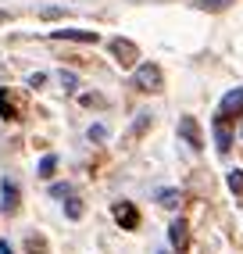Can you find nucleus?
<instances>
[{
  "label": "nucleus",
  "mask_w": 243,
  "mask_h": 254,
  "mask_svg": "<svg viewBox=\"0 0 243 254\" xmlns=\"http://www.w3.org/2000/svg\"><path fill=\"white\" fill-rule=\"evenodd\" d=\"M43 79H47V75H40V72H36V75H29V86H32V90L43 86Z\"/></svg>",
  "instance_id": "obj_22"
},
{
  "label": "nucleus",
  "mask_w": 243,
  "mask_h": 254,
  "mask_svg": "<svg viewBox=\"0 0 243 254\" xmlns=\"http://www.w3.org/2000/svg\"><path fill=\"white\" fill-rule=\"evenodd\" d=\"M64 211H68V218H75V222H79V218H82V200H79V197H68Z\"/></svg>",
  "instance_id": "obj_12"
},
{
  "label": "nucleus",
  "mask_w": 243,
  "mask_h": 254,
  "mask_svg": "<svg viewBox=\"0 0 243 254\" xmlns=\"http://www.w3.org/2000/svg\"><path fill=\"white\" fill-rule=\"evenodd\" d=\"M0 197H4V208H7V211L18 208V186H14V183H4V186H0Z\"/></svg>",
  "instance_id": "obj_8"
},
{
  "label": "nucleus",
  "mask_w": 243,
  "mask_h": 254,
  "mask_svg": "<svg viewBox=\"0 0 243 254\" xmlns=\"http://www.w3.org/2000/svg\"><path fill=\"white\" fill-rule=\"evenodd\" d=\"M115 218L122 222V229H136V226H140V211H136L129 200H118V204H115Z\"/></svg>",
  "instance_id": "obj_4"
},
{
  "label": "nucleus",
  "mask_w": 243,
  "mask_h": 254,
  "mask_svg": "<svg viewBox=\"0 0 243 254\" xmlns=\"http://www.w3.org/2000/svg\"><path fill=\"white\" fill-rule=\"evenodd\" d=\"M229 190L243 193V168H233V172H229Z\"/></svg>",
  "instance_id": "obj_14"
},
{
  "label": "nucleus",
  "mask_w": 243,
  "mask_h": 254,
  "mask_svg": "<svg viewBox=\"0 0 243 254\" xmlns=\"http://www.w3.org/2000/svg\"><path fill=\"white\" fill-rule=\"evenodd\" d=\"M111 54L118 58L122 68H132V64L140 61V47H136L132 40H115V43H111Z\"/></svg>",
  "instance_id": "obj_2"
},
{
  "label": "nucleus",
  "mask_w": 243,
  "mask_h": 254,
  "mask_svg": "<svg viewBox=\"0 0 243 254\" xmlns=\"http://www.w3.org/2000/svg\"><path fill=\"white\" fill-rule=\"evenodd\" d=\"M0 254H14V251H11V247H7L4 240H0Z\"/></svg>",
  "instance_id": "obj_23"
},
{
  "label": "nucleus",
  "mask_w": 243,
  "mask_h": 254,
  "mask_svg": "<svg viewBox=\"0 0 243 254\" xmlns=\"http://www.w3.org/2000/svg\"><path fill=\"white\" fill-rule=\"evenodd\" d=\"M61 86H64L68 93H72V90L79 86V79H75V72H61Z\"/></svg>",
  "instance_id": "obj_17"
},
{
  "label": "nucleus",
  "mask_w": 243,
  "mask_h": 254,
  "mask_svg": "<svg viewBox=\"0 0 243 254\" xmlns=\"http://www.w3.org/2000/svg\"><path fill=\"white\" fill-rule=\"evenodd\" d=\"M54 40H75V43H97L100 40V32H90V29H58V32H50Z\"/></svg>",
  "instance_id": "obj_5"
},
{
  "label": "nucleus",
  "mask_w": 243,
  "mask_h": 254,
  "mask_svg": "<svg viewBox=\"0 0 243 254\" xmlns=\"http://www.w3.org/2000/svg\"><path fill=\"white\" fill-rule=\"evenodd\" d=\"M82 104H86V108H104V97H93V93H86V97H82Z\"/></svg>",
  "instance_id": "obj_20"
},
{
  "label": "nucleus",
  "mask_w": 243,
  "mask_h": 254,
  "mask_svg": "<svg viewBox=\"0 0 243 254\" xmlns=\"http://www.w3.org/2000/svg\"><path fill=\"white\" fill-rule=\"evenodd\" d=\"M132 82H136L140 93H161L165 90V72L154 61H147V64H140V68L132 72Z\"/></svg>",
  "instance_id": "obj_1"
},
{
  "label": "nucleus",
  "mask_w": 243,
  "mask_h": 254,
  "mask_svg": "<svg viewBox=\"0 0 243 254\" xmlns=\"http://www.w3.org/2000/svg\"><path fill=\"white\" fill-rule=\"evenodd\" d=\"M0 115H4V118H14V115H18V111L11 108V100H7V93H4V90H0Z\"/></svg>",
  "instance_id": "obj_15"
},
{
  "label": "nucleus",
  "mask_w": 243,
  "mask_h": 254,
  "mask_svg": "<svg viewBox=\"0 0 243 254\" xmlns=\"http://www.w3.org/2000/svg\"><path fill=\"white\" fill-rule=\"evenodd\" d=\"M186 233H189V229H186V222H182V218H176V222L168 226V240L176 244V247H186V240H189Z\"/></svg>",
  "instance_id": "obj_7"
},
{
  "label": "nucleus",
  "mask_w": 243,
  "mask_h": 254,
  "mask_svg": "<svg viewBox=\"0 0 243 254\" xmlns=\"http://www.w3.org/2000/svg\"><path fill=\"white\" fill-rule=\"evenodd\" d=\"M90 140L104 143V140H108V126H90Z\"/></svg>",
  "instance_id": "obj_18"
},
{
  "label": "nucleus",
  "mask_w": 243,
  "mask_h": 254,
  "mask_svg": "<svg viewBox=\"0 0 243 254\" xmlns=\"http://www.w3.org/2000/svg\"><path fill=\"white\" fill-rule=\"evenodd\" d=\"M229 4H233V0H197L200 11H225Z\"/></svg>",
  "instance_id": "obj_11"
},
{
  "label": "nucleus",
  "mask_w": 243,
  "mask_h": 254,
  "mask_svg": "<svg viewBox=\"0 0 243 254\" xmlns=\"http://www.w3.org/2000/svg\"><path fill=\"white\" fill-rule=\"evenodd\" d=\"M54 168H58V158H54V154H47V158L40 161V176L50 179V176H54Z\"/></svg>",
  "instance_id": "obj_13"
},
{
  "label": "nucleus",
  "mask_w": 243,
  "mask_h": 254,
  "mask_svg": "<svg viewBox=\"0 0 243 254\" xmlns=\"http://www.w3.org/2000/svg\"><path fill=\"white\" fill-rule=\"evenodd\" d=\"M50 193H54V197H72V186H68V183L64 186H50Z\"/></svg>",
  "instance_id": "obj_21"
},
{
  "label": "nucleus",
  "mask_w": 243,
  "mask_h": 254,
  "mask_svg": "<svg viewBox=\"0 0 243 254\" xmlns=\"http://www.w3.org/2000/svg\"><path fill=\"white\" fill-rule=\"evenodd\" d=\"M147 126H150V115H136V126H132V132H136V136H143V132H147Z\"/></svg>",
  "instance_id": "obj_16"
},
{
  "label": "nucleus",
  "mask_w": 243,
  "mask_h": 254,
  "mask_svg": "<svg viewBox=\"0 0 243 254\" xmlns=\"http://www.w3.org/2000/svg\"><path fill=\"white\" fill-rule=\"evenodd\" d=\"M0 22H7V14H4V11H0Z\"/></svg>",
  "instance_id": "obj_24"
},
{
  "label": "nucleus",
  "mask_w": 243,
  "mask_h": 254,
  "mask_svg": "<svg viewBox=\"0 0 243 254\" xmlns=\"http://www.w3.org/2000/svg\"><path fill=\"white\" fill-rule=\"evenodd\" d=\"M158 200H161V208L172 211V208H179V204H182V193H179V190H161Z\"/></svg>",
  "instance_id": "obj_10"
},
{
  "label": "nucleus",
  "mask_w": 243,
  "mask_h": 254,
  "mask_svg": "<svg viewBox=\"0 0 243 254\" xmlns=\"http://www.w3.org/2000/svg\"><path fill=\"white\" fill-rule=\"evenodd\" d=\"M25 247H29V254H43V251H47V244L36 240V236H29V244H25Z\"/></svg>",
  "instance_id": "obj_19"
},
{
  "label": "nucleus",
  "mask_w": 243,
  "mask_h": 254,
  "mask_svg": "<svg viewBox=\"0 0 243 254\" xmlns=\"http://www.w3.org/2000/svg\"><path fill=\"white\" fill-rule=\"evenodd\" d=\"M179 136H182V143H186V147H193V150H200V147H204L200 126H197V118H189V115H182V118H179Z\"/></svg>",
  "instance_id": "obj_3"
},
{
  "label": "nucleus",
  "mask_w": 243,
  "mask_h": 254,
  "mask_svg": "<svg viewBox=\"0 0 243 254\" xmlns=\"http://www.w3.org/2000/svg\"><path fill=\"white\" fill-rule=\"evenodd\" d=\"M215 140H218V150H222V154L233 147V132H229V118H225V115L215 118Z\"/></svg>",
  "instance_id": "obj_6"
},
{
  "label": "nucleus",
  "mask_w": 243,
  "mask_h": 254,
  "mask_svg": "<svg viewBox=\"0 0 243 254\" xmlns=\"http://www.w3.org/2000/svg\"><path fill=\"white\" fill-rule=\"evenodd\" d=\"M229 111H243V90H233L222 100V115H229Z\"/></svg>",
  "instance_id": "obj_9"
}]
</instances>
